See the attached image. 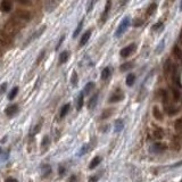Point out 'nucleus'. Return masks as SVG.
I'll return each mask as SVG.
<instances>
[{"mask_svg":"<svg viewBox=\"0 0 182 182\" xmlns=\"http://www.w3.org/2000/svg\"><path fill=\"white\" fill-rule=\"evenodd\" d=\"M129 25H130V17L127 16V17H124V18L122 19L121 24H119V27H117V30H116V32H115V37H121V35L127 30Z\"/></svg>","mask_w":182,"mask_h":182,"instance_id":"nucleus-1","label":"nucleus"},{"mask_svg":"<svg viewBox=\"0 0 182 182\" xmlns=\"http://www.w3.org/2000/svg\"><path fill=\"white\" fill-rule=\"evenodd\" d=\"M46 29H47V26L46 25H43V26H41L40 29H38L37 31H35V32H33V33L31 34L30 35V38H29V39H27V40H26V42L25 43H24V47H26V46L29 45V43H31V42H32V41H34V40H37L38 38L40 37L41 34L43 33V32H45L46 31Z\"/></svg>","mask_w":182,"mask_h":182,"instance_id":"nucleus-2","label":"nucleus"},{"mask_svg":"<svg viewBox=\"0 0 182 182\" xmlns=\"http://www.w3.org/2000/svg\"><path fill=\"white\" fill-rule=\"evenodd\" d=\"M13 8V4H11L10 0H2L0 2V10L2 13H9Z\"/></svg>","mask_w":182,"mask_h":182,"instance_id":"nucleus-3","label":"nucleus"},{"mask_svg":"<svg viewBox=\"0 0 182 182\" xmlns=\"http://www.w3.org/2000/svg\"><path fill=\"white\" fill-rule=\"evenodd\" d=\"M134 49H135V45H134V43H131L130 46H127V47H125V48H123L122 50L119 51V54H121L122 57H129V56L134 51Z\"/></svg>","mask_w":182,"mask_h":182,"instance_id":"nucleus-4","label":"nucleus"},{"mask_svg":"<svg viewBox=\"0 0 182 182\" xmlns=\"http://www.w3.org/2000/svg\"><path fill=\"white\" fill-rule=\"evenodd\" d=\"M16 15L18 16L21 19H24V21H29L32 17V15H31V13L29 10H21V9L16 11Z\"/></svg>","mask_w":182,"mask_h":182,"instance_id":"nucleus-5","label":"nucleus"},{"mask_svg":"<svg viewBox=\"0 0 182 182\" xmlns=\"http://www.w3.org/2000/svg\"><path fill=\"white\" fill-rule=\"evenodd\" d=\"M18 111V106L17 105H9L7 108H6V111H5V113H6V115L9 116V117H11V116H14Z\"/></svg>","mask_w":182,"mask_h":182,"instance_id":"nucleus-6","label":"nucleus"},{"mask_svg":"<svg viewBox=\"0 0 182 182\" xmlns=\"http://www.w3.org/2000/svg\"><path fill=\"white\" fill-rule=\"evenodd\" d=\"M111 0H107L106 6H105V9H104V13H103V15H101V23L106 22V18H107L108 13L111 10Z\"/></svg>","mask_w":182,"mask_h":182,"instance_id":"nucleus-7","label":"nucleus"},{"mask_svg":"<svg viewBox=\"0 0 182 182\" xmlns=\"http://www.w3.org/2000/svg\"><path fill=\"white\" fill-rule=\"evenodd\" d=\"M166 149V146L162 145V144H154V145L150 147V152H162Z\"/></svg>","mask_w":182,"mask_h":182,"instance_id":"nucleus-8","label":"nucleus"},{"mask_svg":"<svg viewBox=\"0 0 182 182\" xmlns=\"http://www.w3.org/2000/svg\"><path fill=\"white\" fill-rule=\"evenodd\" d=\"M90 35H91V31H87L86 33L82 35L81 40H80V43H79V46L80 47H83V46L86 45L87 42H88V40L90 39Z\"/></svg>","mask_w":182,"mask_h":182,"instance_id":"nucleus-9","label":"nucleus"},{"mask_svg":"<svg viewBox=\"0 0 182 182\" xmlns=\"http://www.w3.org/2000/svg\"><path fill=\"white\" fill-rule=\"evenodd\" d=\"M97 101H98V93H96V95H93V96L91 97V99H90L89 103H88V108H89V109H92L97 105Z\"/></svg>","mask_w":182,"mask_h":182,"instance_id":"nucleus-10","label":"nucleus"},{"mask_svg":"<svg viewBox=\"0 0 182 182\" xmlns=\"http://www.w3.org/2000/svg\"><path fill=\"white\" fill-rule=\"evenodd\" d=\"M152 114H154V117L156 119H158V121L163 119V115H162V113H160V111L158 109L157 106H155V107L152 108Z\"/></svg>","mask_w":182,"mask_h":182,"instance_id":"nucleus-11","label":"nucleus"},{"mask_svg":"<svg viewBox=\"0 0 182 182\" xmlns=\"http://www.w3.org/2000/svg\"><path fill=\"white\" fill-rule=\"evenodd\" d=\"M124 98L122 93H115V95H113V96L109 98V101L111 103H117V101H121Z\"/></svg>","mask_w":182,"mask_h":182,"instance_id":"nucleus-12","label":"nucleus"},{"mask_svg":"<svg viewBox=\"0 0 182 182\" xmlns=\"http://www.w3.org/2000/svg\"><path fill=\"white\" fill-rule=\"evenodd\" d=\"M68 58H70V52H68V51H63L62 54H60V56H59V63L60 64L66 63L67 60H68Z\"/></svg>","mask_w":182,"mask_h":182,"instance_id":"nucleus-13","label":"nucleus"},{"mask_svg":"<svg viewBox=\"0 0 182 182\" xmlns=\"http://www.w3.org/2000/svg\"><path fill=\"white\" fill-rule=\"evenodd\" d=\"M100 162H101V157H99V156H97V157H95L92 160H91V163H90V165H89V167L92 170V168H95V167H97L99 164H100Z\"/></svg>","mask_w":182,"mask_h":182,"instance_id":"nucleus-14","label":"nucleus"},{"mask_svg":"<svg viewBox=\"0 0 182 182\" xmlns=\"http://www.w3.org/2000/svg\"><path fill=\"white\" fill-rule=\"evenodd\" d=\"M70 108H71V105H70V104L64 105L63 108L60 109V113H59V116H60V117H64V116L66 115L67 113L70 111Z\"/></svg>","mask_w":182,"mask_h":182,"instance_id":"nucleus-15","label":"nucleus"},{"mask_svg":"<svg viewBox=\"0 0 182 182\" xmlns=\"http://www.w3.org/2000/svg\"><path fill=\"white\" fill-rule=\"evenodd\" d=\"M124 127V123L122 119H117L115 122V132H121Z\"/></svg>","mask_w":182,"mask_h":182,"instance_id":"nucleus-16","label":"nucleus"},{"mask_svg":"<svg viewBox=\"0 0 182 182\" xmlns=\"http://www.w3.org/2000/svg\"><path fill=\"white\" fill-rule=\"evenodd\" d=\"M109 75H111V68H109V67L104 68L103 72H101V79H103V80H107V79L109 78Z\"/></svg>","mask_w":182,"mask_h":182,"instance_id":"nucleus-17","label":"nucleus"},{"mask_svg":"<svg viewBox=\"0 0 182 182\" xmlns=\"http://www.w3.org/2000/svg\"><path fill=\"white\" fill-rule=\"evenodd\" d=\"M134 81H135V75H134V74H129L127 76V84L129 87L133 86Z\"/></svg>","mask_w":182,"mask_h":182,"instance_id":"nucleus-18","label":"nucleus"},{"mask_svg":"<svg viewBox=\"0 0 182 182\" xmlns=\"http://www.w3.org/2000/svg\"><path fill=\"white\" fill-rule=\"evenodd\" d=\"M156 8H157V4L156 2H152V4L148 7V9H147V15L148 16L152 15V14H154V11L156 10Z\"/></svg>","mask_w":182,"mask_h":182,"instance_id":"nucleus-19","label":"nucleus"},{"mask_svg":"<svg viewBox=\"0 0 182 182\" xmlns=\"http://www.w3.org/2000/svg\"><path fill=\"white\" fill-rule=\"evenodd\" d=\"M83 106V92H81L79 95V98H78V104H76V109L80 111Z\"/></svg>","mask_w":182,"mask_h":182,"instance_id":"nucleus-20","label":"nucleus"},{"mask_svg":"<svg viewBox=\"0 0 182 182\" xmlns=\"http://www.w3.org/2000/svg\"><path fill=\"white\" fill-rule=\"evenodd\" d=\"M17 92H18V88H17V87H15V88H14V89H13L10 92H9V95H8V99H9V100H13V99H14V98L16 97Z\"/></svg>","mask_w":182,"mask_h":182,"instance_id":"nucleus-21","label":"nucleus"},{"mask_svg":"<svg viewBox=\"0 0 182 182\" xmlns=\"http://www.w3.org/2000/svg\"><path fill=\"white\" fill-rule=\"evenodd\" d=\"M49 144H50L49 137H48V135H45V137H43V140H42V144H41V147H42V149H47V147L49 146Z\"/></svg>","mask_w":182,"mask_h":182,"instance_id":"nucleus-22","label":"nucleus"},{"mask_svg":"<svg viewBox=\"0 0 182 182\" xmlns=\"http://www.w3.org/2000/svg\"><path fill=\"white\" fill-rule=\"evenodd\" d=\"M89 148H90V146L88 145V144H87V145H83V146H82L81 150H80V152H79L78 155H79V156H83V155H86L87 152L89 150Z\"/></svg>","mask_w":182,"mask_h":182,"instance_id":"nucleus-23","label":"nucleus"},{"mask_svg":"<svg viewBox=\"0 0 182 182\" xmlns=\"http://www.w3.org/2000/svg\"><path fill=\"white\" fill-rule=\"evenodd\" d=\"M93 88H95V83L93 82H88L87 86L84 87V93H89Z\"/></svg>","mask_w":182,"mask_h":182,"instance_id":"nucleus-24","label":"nucleus"},{"mask_svg":"<svg viewBox=\"0 0 182 182\" xmlns=\"http://www.w3.org/2000/svg\"><path fill=\"white\" fill-rule=\"evenodd\" d=\"M164 47H165V40H162L160 42V45L157 46V49L155 50V52H156V54H160V52L163 51Z\"/></svg>","mask_w":182,"mask_h":182,"instance_id":"nucleus-25","label":"nucleus"},{"mask_svg":"<svg viewBox=\"0 0 182 182\" xmlns=\"http://www.w3.org/2000/svg\"><path fill=\"white\" fill-rule=\"evenodd\" d=\"M173 52H174V55L178 57L179 59H181V58H182V50L179 48L178 46H175V47H174V49H173Z\"/></svg>","mask_w":182,"mask_h":182,"instance_id":"nucleus-26","label":"nucleus"},{"mask_svg":"<svg viewBox=\"0 0 182 182\" xmlns=\"http://www.w3.org/2000/svg\"><path fill=\"white\" fill-rule=\"evenodd\" d=\"M82 26H83V21H81V22L79 23V25H78V27H76V30L74 31V33H73V37L74 38H76L79 35V33L81 32V30H82Z\"/></svg>","mask_w":182,"mask_h":182,"instance_id":"nucleus-27","label":"nucleus"},{"mask_svg":"<svg viewBox=\"0 0 182 182\" xmlns=\"http://www.w3.org/2000/svg\"><path fill=\"white\" fill-rule=\"evenodd\" d=\"M41 127H42V122H39L35 125V127H34L33 130L31 131V135H34V134H37L39 131H40V129H41Z\"/></svg>","mask_w":182,"mask_h":182,"instance_id":"nucleus-28","label":"nucleus"},{"mask_svg":"<svg viewBox=\"0 0 182 182\" xmlns=\"http://www.w3.org/2000/svg\"><path fill=\"white\" fill-rule=\"evenodd\" d=\"M43 168H45V170H43V176H47V175L48 174H50V173H51V167L49 166V165H43Z\"/></svg>","mask_w":182,"mask_h":182,"instance_id":"nucleus-29","label":"nucleus"},{"mask_svg":"<svg viewBox=\"0 0 182 182\" xmlns=\"http://www.w3.org/2000/svg\"><path fill=\"white\" fill-rule=\"evenodd\" d=\"M71 83L73 86H76V83H78V73L76 72H73V74H72Z\"/></svg>","mask_w":182,"mask_h":182,"instance_id":"nucleus-30","label":"nucleus"},{"mask_svg":"<svg viewBox=\"0 0 182 182\" xmlns=\"http://www.w3.org/2000/svg\"><path fill=\"white\" fill-rule=\"evenodd\" d=\"M132 67V64L131 63H127V64H123L122 66H121V71H127L129 68Z\"/></svg>","mask_w":182,"mask_h":182,"instance_id":"nucleus-31","label":"nucleus"},{"mask_svg":"<svg viewBox=\"0 0 182 182\" xmlns=\"http://www.w3.org/2000/svg\"><path fill=\"white\" fill-rule=\"evenodd\" d=\"M7 89V83H2L1 87H0V95H4V92Z\"/></svg>","mask_w":182,"mask_h":182,"instance_id":"nucleus-32","label":"nucleus"},{"mask_svg":"<svg viewBox=\"0 0 182 182\" xmlns=\"http://www.w3.org/2000/svg\"><path fill=\"white\" fill-rule=\"evenodd\" d=\"M16 1L19 2L21 5H26V6L31 5V0H16Z\"/></svg>","mask_w":182,"mask_h":182,"instance_id":"nucleus-33","label":"nucleus"},{"mask_svg":"<svg viewBox=\"0 0 182 182\" xmlns=\"http://www.w3.org/2000/svg\"><path fill=\"white\" fill-rule=\"evenodd\" d=\"M160 133H162L160 131L154 132V138H155V139H162V138H163V134H160Z\"/></svg>","mask_w":182,"mask_h":182,"instance_id":"nucleus-34","label":"nucleus"},{"mask_svg":"<svg viewBox=\"0 0 182 182\" xmlns=\"http://www.w3.org/2000/svg\"><path fill=\"white\" fill-rule=\"evenodd\" d=\"M79 181V179H78V176L75 174H73V175H71V178L68 179V181L67 182H78Z\"/></svg>","mask_w":182,"mask_h":182,"instance_id":"nucleus-35","label":"nucleus"},{"mask_svg":"<svg viewBox=\"0 0 182 182\" xmlns=\"http://www.w3.org/2000/svg\"><path fill=\"white\" fill-rule=\"evenodd\" d=\"M173 96H174V99H175V100H179V98H180V95H179V91H178V90L173 89Z\"/></svg>","mask_w":182,"mask_h":182,"instance_id":"nucleus-36","label":"nucleus"},{"mask_svg":"<svg viewBox=\"0 0 182 182\" xmlns=\"http://www.w3.org/2000/svg\"><path fill=\"white\" fill-rule=\"evenodd\" d=\"M64 39H65V37H62L60 38V40L58 41V43H57V46H56V49H59V47H60V45H62V43H63V41H64Z\"/></svg>","mask_w":182,"mask_h":182,"instance_id":"nucleus-37","label":"nucleus"},{"mask_svg":"<svg viewBox=\"0 0 182 182\" xmlns=\"http://www.w3.org/2000/svg\"><path fill=\"white\" fill-rule=\"evenodd\" d=\"M5 182H18L15 178H8L5 180Z\"/></svg>","mask_w":182,"mask_h":182,"instance_id":"nucleus-38","label":"nucleus"},{"mask_svg":"<svg viewBox=\"0 0 182 182\" xmlns=\"http://www.w3.org/2000/svg\"><path fill=\"white\" fill-rule=\"evenodd\" d=\"M176 113V109H173V108H168V114L170 115H174Z\"/></svg>","mask_w":182,"mask_h":182,"instance_id":"nucleus-39","label":"nucleus"},{"mask_svg":"<svg viewBox=\"0 0 182 182\" xmlns=\"http://www.w3.org/2000/svg\"><path fill=\"white\" fill-rule=\"evenodd\" d=\"M162 25H163V23H160H160H157L156 25L152 26V30H157V29H158V27H160Z\"/></svg>","mask_w":182,"mask_h":182,"instance_id":"nucleus-40","label":"nucleus"},{"mask_svg":"<svg viewBox=\"0 0 182 182\" xmlns=\"http://www.w3.org/2000/svg\"><path fill=\"white\" fill-rule=\"evenodd\" d=\"M64 174H65V168H64L63 166H59V175L63 176Z\"/></svg>","mask_w":182,"mask_h":182,"instance_id":"nucleus-41","label":"nucleus"},{"mask_svg":"<svg viewBox=\"0 0 182 182\" xmlns=\"http://www.w3.org/2000/svg\"><path fill=\"white\" fill-rule=\"evenodd\" d=\"M98 181V176L97 175H95V176H91L89 180V182H97Z\"/></svg>","mask_w":182,"mask_h":182,"instance_id":"nucleus-42","label":"nucleus"},{"mask_svg":"<svg viewBox=\"0 0 182 182\" xmlns=\"http://www.w3.org/2000/svg\"><path fill=\"white\" fill-rule=\"evenodd\" d=\"M142 22H135L134 23V26H139V25H141Z\"/></svg>","mask_w":182,"mask_h":182,"instance_id":"nucleus-43","label":"nucleus"},{"mask_svg":"<svg viewBox=\"0 0 182 182\" xmlns=\"http://www.w3.org/2000/svg\"><path fill=\"white\" fill-rule=\"evenodd\" d=\"M180 10H182V0H181V4H180Z\"/></svg>","mask_w":182,"mask_h":182,"instance_id":"nucleus-44","label":"nucleus"},{"mask_svg":"<svg viewBox=\"0 0 182 182\" xmlns=\"http://www.w3.org/2000/svg\"><path fill=\"white\" fill-rule=\"evenodd\" d=\"M1 152H2V150H1V149H0V154H1Z\"/></svg>","mask_w":182,"mask_h":182,"instance_id":"nucleus-45","label":"nucleus"},{"mask_svg":"<svg viewBox=\"0 0 182 182\" xmlns=\"http://www.w3.org/2000/svg\"><path fill=\"white\" fill-rule=\"evenodd\" d=\"M181 39H182V32H181Z\"/></svg>","mask_w":182,"mask_h":182,"instance_id":"nucleus-46","label":"nucleus"},{"mask_svg":"<svg viewBox=\"0 0 182 182\" xmlns=\"http://www.w3.org/2000/svg\"><path fill=\"white\" fill-rule=\"evenodd\" d=\"M180 182H182V180H181V181H180Z\"/></svg>","mask_w":182,"mask_h":182,"instance_id":"nucleus-47","label":"nucleus"}]
</instances>
